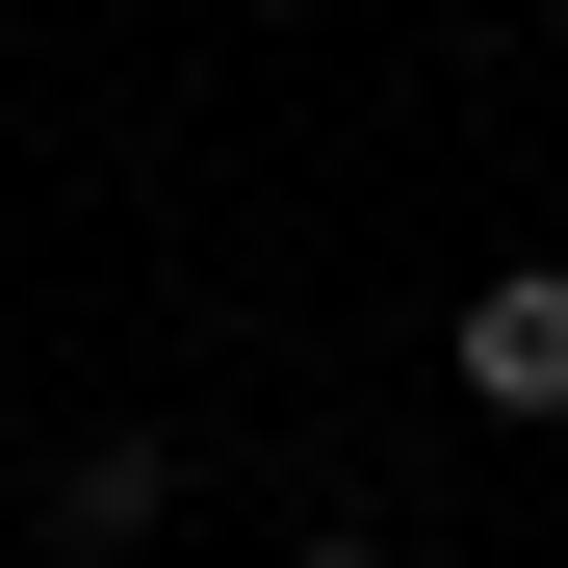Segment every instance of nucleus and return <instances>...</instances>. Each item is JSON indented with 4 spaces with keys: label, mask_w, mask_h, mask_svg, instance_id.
Returning <instances> with one entry per match:
<instances>
[{
    "label": "nucleus",
    "mask_w": 568,
    "mask_h": 568,
    "mask_svg": "<svg viewBox=\"0 0 568 568\" xmlns=\"http://www.w3.org/2000/svg\"><path fill=\"white\" fill-rule=\"evenodd\" d=\"M311 568H362V542H311Z\"/></svg>",
    "instance_id": "3"
},
{
    "label": "nucleus",
    "mask_w": 568,
    "mask_h": 568,
    "mask_svg": "<svg viewBox=\"0 0 568 568\" xmlns=\"http://www.w3.org/2000/svg\"><path fill=\"white\" fill-rule=\"evenodd\" d=\"M465 414H568V258H491V284H465Z\"/></svg>",
    "instance_id": "1"
},
{
    "label": "nucleus",
    "mask_w": 568,
    "mask_h": 568,
    "mask_svg": "<svg viewBox=\"0 0 568 568\" xmlns=\"http://www.w3.org/2000/svg\"><path fill=\"white\" fill-rule=\"evenodd\" d=\"M155 491H181V439H78V465H52V542H130Z\"/></svg>",
    "instance_id": "2"
}]
</instances>
